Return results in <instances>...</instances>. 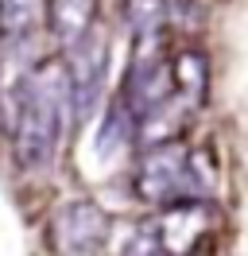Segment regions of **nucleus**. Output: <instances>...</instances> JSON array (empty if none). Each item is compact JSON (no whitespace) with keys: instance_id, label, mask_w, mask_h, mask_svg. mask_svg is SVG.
<instances>
[{"instance_id":"obj_1","label":"nucleus","mask_w":248,"mask_h":256,"mask_svg":"<svg viewBox=\"0 0 248 256\" xmlns=\"http://www.w3.org/2000/svg\"><path fill=\"white\" fill-rule=\"evenodd\" d=\"M66 120H70V82H66V66L62 62H35L28 82H24L20 109H16V120H12L16 160L24 163L28 171L50 167Z\"/></svg>"},{"instance_id":"obj_2","label":"nucleus","mask_w":248,"mask_h":256,"mask_svg":"<svg viewBox=\"0 0 248 256\" xmlns=\"http://www.w3.org/2000/svg\"><path fill=\"white\" fill-rule=\"evenodd\" d=\"M136 194L152 206H182L202 202L210 194V182L194 167V156L174 140H159L144 152L136 167Z\"/></svg>"},{"instance_id":"obj_3","label":"nucleus","mask_w":248,"mask_h":256,"mask_svg":"<svg viewBox=\"0 0 248 256\" xmlns=\"http://www.w3.org/2000/svg\"><path fill=\"white\" fill-rule=\"evenodd\" d=\"M66 82H70V120H90L97 97L105 90V66H108V39L93 24L86 35H78L66 47Z\"/></svg>"},{"instance_id":"obj_4","label":"nucleus","mask_w":248,"mask_h":256,"mask_svg":"<svg viewBox=\"0 0 248 256\" xmlns=\"http://www.w3.org/2000/svg\"><path fill=\"white\" fill-rule=\"evenodd\" d=\"M108 214L97 202H66L62 210H54V218L46 225V237L54 256H101L108 240Z\"/></svg>"},{"instance_id":"obj_5","label":"nucleus","mask_w":248,"mask_h":256,"mask_svg":"<svg viewBox=\"0 0 248 256\" xmlns=\"http://www.w3.org/2000/svg\"><path fill=\"white\" fill-rule=\"evenodd\" d=\"M46 32V0H0V47L35 50Z\"/></svg>"},{"instance_id":"obj_6","label":"nucleus","mask_w":248,"mask_h":256,"mask_svg":"<svg viewBox=\"0 0 248 256\" xmlns=\"http://www.w3.org/2000/svg\"><path fill=\"white\" fill-rule=\"evenodd\" d=\"M46 20L58 43L70 47L78 35H86L97 24V0H46Z\"/></svg>"},{"instance_id":"obj_7","label":"nucleus","mask_w":248,"mask_h":256,"mask_svg":"<svg viewBox=\"0 0 248 256\" xmlns=\"http://www.w3.org/2000/svg\"><path fill=\"white\" fill-rule=\"evenodd\" d=\"M170 78H174V94L182 97V105H202L206 101V86H210V66L206 54L198 50H182L174 62H170Z\"/></svg>"},{"instance_id":"obj_8","label":"nucleus","mask_w":248,"mask_h":256,"mask_svg":"<svg viewBox=\"0 0 248 256\" xmlns=\"http://www.w3.org/2000/svg\"><path fill=\"white\" fill-rule=\"evenodd\" d=\"M136 136V116L132 109L124 105V97H116L112 105H108L105 120H101V132H97V152L101 156H116L128 140Z\"/></svg>"},{"instance_id":"obj_9","label":"nucleus","mask_w":248,"mask_h":256,"mask_svg":"<svg viewBox=\"0 0 248 256\" xmlns=\"http://www.w3.org/2000/svg\"><path fill=\"white\" fill-rule=\"evenodd\" d=\"M128 28L140 35H155L167 20V0H128Z\"/></svg>"},{"instance_id":"obj_10","label":"nucleus","mask_w":248,"mask_h":256,"mask_svg":"<svg viewBox=\"0 0 248 256\" xmlns=\"http://www.w3.org/2000/svg\"><path fill=\"white\" fill-rule=\"evenodd\" d=\"M120 256H170V252H167V244H163V237H159V229L144 225V229L132 233V240L124 244Z\"/></svg>"}]
</instances>
